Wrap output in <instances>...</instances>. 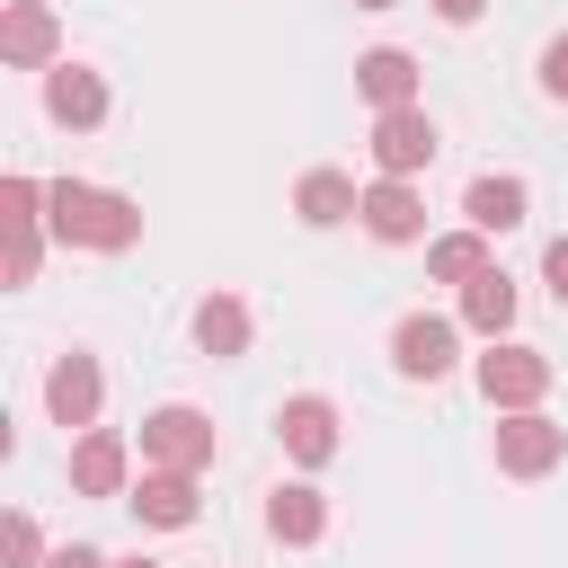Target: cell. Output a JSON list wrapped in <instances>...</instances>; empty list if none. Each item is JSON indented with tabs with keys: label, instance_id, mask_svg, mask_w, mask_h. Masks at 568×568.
<instances>
[{
	"label": "cell",
	"instance_id": "obj_12",
	"mask_svg": "<svg viewBox=\"0 0 568 568\" xmlns=\"http://www.w3.org/2000/svg\"><path fill=\"white\" fill-rule=\"evenodd\" d=\"M44 115L71 124V133L106 124V80H98L89 62H53V71H44Z\"/></svg>",
	"mask_w": 568,
	"mask_h": 568
},
{
	"label": "cell",
	"instance_id": "obj_14",
	"mask_svg": "<svg viewBox=\"0 0 568 568\" xmlns=\"http://www.w3.org/2000/svg\"><path fill=\"white\" fill-rule=\"evenodd\" d=\"M266 532H275L284 550H311V541L328 532V497H320L311 479H284V488L266 497Z\"/></svg>",
	"mask_w": 568,
	"mask_h": 568
},
{
	"label": "cell",
	"instance_id": "obj_29",
	"mask_svg": "<svg viewBox=\"0 0 568 568\" xmlns=\"http://www.w3.org/2000/svg\"><path fill=\"white\" fill-rule=\"evenodd\" d=\"M124 568H160V559H124Z\"/></svg>",
	"mask_w": 568,
	"mask_h": 568
},
{
	"label": "cell",
	"instance_id": "obj_18",
	"mask_svg": "<svg viewBox=\"0 0 568 568\" xmlns=\"http://www.w3.org/2000/svg\"><path fill=\"white\" fill-rule=\"evenodd\" d=\"M462 213H470V231H515V222L532 213V186H524V178H470Z\"/></svg>",
	"mask_w": 568,
	"mask_h": 568
},
{
	"label": "cell",
	"instance_id": "obj_24",
	"mask_svg": "<svg viewBox=\"0 0 568 568\" xmlns=\"http://www.w3.org/2000/svg\"><path fill=\"white\" fill-rule=\"evenodd\" d=\"M541 98H559V106H568V36H550V44H541Z\"/></svg>",
	"mask_w": 568,
	"mask_h": 568
},
{
	"label": "cell",
	"instance_id": "obj_2",
	"mask_svg": "<svg viewBox=\"0 0 568 568\" xmlns=\"http://www.w3.org/2000/svg\"><path fill=\"white\" fill-rule=\"evenodd\" d=\"M213 417L204 408H186V399H169V408H151L142 417V462H160V470H204L213 462Z\"/></svg>",
	"mask_w": 568,
	"mask_h": 568
},
{
	"label": "cell",
	"instance_id": "obj_20",
	"mask_svg": "<svg viewBox=\"0 0 568 568\" xmlns=\"http://www.w3.org/2000/svg\"><path fill=\"white\" fill-rule=\"evenodd\" d=\"M426 275H435V284L488 275V231H444V240H426Z\"/></svg>",
	"mask_w": 568,
	"mask_h": 568
},
{
	"label": "cell",
	"instance_id": "obj_7",
	"mask_svg": "<svg viewBox=\"0 0 568 568\" xmlns=\"http://www.w3.org/2000/svg\"><path fill=\"white\" fill-rule=\"evenodd\" d=\"M71 488H80V497H124V488H133V444H124L115 426H80V444H71Z\"/></svg>",
	"mask_w": 568,
	"mask_h": 568
},
{
	"label": "cell",
	"instance_id": "obj_23",
	"mask_svg": "<svg viewBox=\"0 0 568 568\" xmlns=\"http://www.w3.org/2000/svg\"><path fill=\"white\" fill-rule=\"evenodd\" d=\"M9 222H44V186L36 178H0V231Z\"/></svg>",
	"mask_w": 568,
	"mask_h": 568
},
{
	"label": "cell",
	"instance_id": "obj_4",
	"mask_svg": "<svg viewBox=\"0 0 568 568\" xmlns=\"http://www.w3.org/2000/svg\"><path fill=\"white\" fill-rule=\"evenodd\" d=\"M479 390H488V408H541V390H550V355H541V346H506V337H488V355H479Z\"/></svg>",
	"mask_w": 568,
	"mask_h": 568
},
{
	"label": "cell",
	"instance_id": "obj_26",
	"mask_svg": "<svg viewBox=\"0 0 568 568\" xmlns=\"http://www.w3.org/2000/svg\"><path fill=\"white\" fill-rule=\"evenodd\" d=\"M44 568H115V559H106V550H89V541H62Z\"/></svg>",
	"mask_w": 568,
	"mask_h": 568
},
{
	"label": "cell",
	"instance_id": "obj_17",
	"mask_svg": "<svg viewBox=\"0 0 568 568\" xmlns=\"http://www.w3.org/2000/svg\"><path fill=\"white\" fill-rule=\"evenodd\" d=\"M195 346H204L213 364L248 355V302H240V293H204V302H195Z\"/></svg>",
	"mask_w": 568,
	"mask_h": 568
},
{
	"label": "cell",
	"instance_id": "obj_22",
	"mask_svg": "<svg viewBox=\"0 0 568 568\" xmlns=\"http://www.w3.org/2000/svg\"><path fill=\"white\" fill-rule=\"evenodd\" d=\"M0 550H9V568H44V559H53L44 532H36V515H9V524H0Z\"/></svg>",
	"mask_w": 568,
	"mask_h": 568
},
{
	"label": "cell",
	"instance_id": "obj_6",
	"mask_svg": "<svg viewBox=\"0 0 568 568\" xmlns=\"http://www.w3.org/2000/svg\"><path fill=\"white\" fill-rule=\"evenodd\" d=\"M435 160V115L426 106H382L373 115V169L382 178H417Z\"/></svg>",
	"mask_w": 568,
	"mask_h": 568
},
{
	"label": "cell",
	"instance_id": "obj_15",
	"mask_svg": "<svg viewBox=\"0 0 568 568\" xmlns=\"http://www.w3.org/2000/svg\"><path fill=\"white\" fill-rule=\"evenodd\" d=\"M355 89L373 98V115H382V106H417V53H399V44L355 53Z\"/></svg>",
	"mask_w": 568,
	"mask_h": 568
},
{
	"label": "cell",
	"instance_id": "obj_10",
	"mask_svg": "<svg viewBox=\"0 0 568 568\" xmlns=\"http://www.w3.org/2000/svg\"><path fill=\"white\" fill-rule=\"evenodd\" d=\"M275 435H284V453H293L302 470H320V462H337V408H328L320 390H293V399L275 408Z\"/></svg>",
	"mask_w": 568,
	"mask_h": 568
},
{
	"label": "cell",
	"instance_id": "obj_16",
	"mask_svg": "<svg viewBox=\"0 0 568 568\" xmlns=\"http://www.w3.org/2000/svg\"><path fill=\"white\" fill-rule=\"evenodd\" d=\"M293 213H302L311 231H337V222H355V213H364V195H355V178H346V169H302Z\"/></svg>",
	"mask_w": 568,
	"mask_h": 568
},
{
	"label": "cell",
	"instance_id": "obj_5",
	"mask_svg": "<svg viewBox=\"0 0 568 568\" xmlns=\"http://www.w3.org/2000/svg\"><path fill=\"white\" fill-rule=\"evenodd\" d=\"M390 364H399L408 382H444V373L462 364V328L435 320V311H408V320L390 328Z\"/></svg>",
	"mask_w": 568,
	"mask_h": 568
},
{
	"label": "cell",
	"instance_id": "obj_3",
	"mask_svg": "<svg viewBox=\"0 0 568 568\" xmlns=\"http://www.w3.org/2000/svg\"><path fill=\"white\" fill-rule=\"evenodd\" d=\"M568 462V426H550L541 408H497V470L506 479H541Z\"/></svg>",
	"mask_w": 568,
	"mask_h": 568
},
{
	"label": "cell",
	"instance_id": "obj_1",
	"mask_svg": "<svg viewBox=\"0 0 568 568\" xmlns=\"http://www.w3.org/2000/svg\"><path fill=\"white\" fill-rule=\"evenodd\" d=\"M44 231L62 248H98V257H124L142 240V204L115 195V186H89V178H53L44 186Z\"/></svg>",
	"mask_w": 568,
	"mask_h": 568
},
{
	"label": "cell",
	"instance_id": "obj_25",
	"mask_svg": "<svg viewBox=\"0 0 568 568\" xmlns=\"http://www.w3.org/2000/svg\"><path fill=\"white\" fill-rule=\"evenodd\" d=\"M541 284H550V302L568 311V240H550V248H541Z\"/></svg>",
	"mask_w": 568,
	"mask_h": 568
},
{
	"label": "cell",
	"instance_id": "obj_28",
	"mask_svg": "<svg viewBox=\"0 0 568 568\" xmlns=\"http://www.w3.org/2000/svg\"><path fill=\"white\" fill-rule=\"evenodd\" d=\"M355 9H399V0H355Z\"/></svg>",
	"mask_w": 568,
	"mask_h": 568
},
{
	"label": "cell",
	"instance_id": "obj_8",
	"mask_svg": "<svg viewBox=\"0 0 568 568\" xmlns=\"http://www.w3.org/2000/svg\"><path fill=\"white\" fill-rule=\"evenodd\" d=\"M373 240H390V248H408V240H426V195H417V178H373L364 186V213H355Z\"/></svg>",
	"mask_w": 568,
	"mask_h": 568
},
{
	"label": "cell",
	"instance_id": "obj_27",
	"mask_svg": "<svg viewBox=\"0 0 568 568\" xmlns=\"http://www.w3.org/2000/svg\"><path fill=\"white\" fill-rule=\"evenodd\" d=\"M479 9H488V0H435V18H444V27H470Z\"/></svg>",
	"mask_w": 568,
	"mask_h": 568
},
{
	"label": "cell",
	"instance_id": "obj_13",
	"mask_svg": "<svg viewBox=\"0 0 568 568\" xmlns=\"http://www.w3.org/2000/svg\"><path fill=\"white\" fill-rule=\"evenodd\" d=\"M124 506H133L142 524H160V532H186V524H195V470H160V462H151V470L124 488Z\"/></svg>",
	"mask_w": 568,
	"mask_h": 568
},
{
	"label": "cell",
	"instance_id": "obj_9",
	"mask_svg": "<svg viewBox=\"0 0 568 568\" xmlns=\"http://www.w3.org/2000/svg\"><path fill=\"white\" fill-rule=\"evenodd\" d=\"M98 399H106V373H98V355H53V373H44V408H53V426H98Z\"/></svg>",
	"mask_w": 568,
	"mask_h": 568
},
{
	"label": "cell",
	"instance_id": "obj_11",
	"mask_svg": "<svg viewBox=\"0 0 568 568\" xmlns=\"http://www.w3.org/2000/svg\"><path fill=\"white\" fill-rule=\"evenodd\" d=\"M53 53H62L53 9H44V0H9V9H0V62H18V71H53Z\"/></svg>",
	"mask_w": 568,
	"mask_h": 568
},
{
	"label": "cell",
	"instance_id": "obj_21",
	"mask_svg": "<svg viewBox=\"0 0 568 568\" xmlns=\"http://www.w3.org/2000/svg\"><path fill=\"white\" fill-rule=\"evenodd\" d=\"M0 240H9V257H0V275H9V284H36V266H44V222H9Z\"/></svg>",
	"mask_w": 568,
	"mask_h": 568
},
{
	"label": "cell",
	"instance_id": "obj_19",
	"mask_svg": "<svg viewBox=\"0 0 568 568\" xmlns=\"http://www.w3.org/2000/svg\"><path fill=\"white\" fill-rule=\"evenodd\" d=\"M462 328H479V337H506V328H515V284H506V266H488V275L462 284Z\"/></svg>",
	"mask_w": 568,
	"mask_h": 568
}]
</instances>
